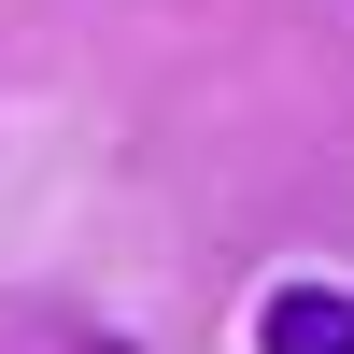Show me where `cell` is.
Here are the masks:
<instances>
[{
	"label": "cell",
	"mask_w": 354,
	"mask_h": 354,
	"mask_svg": "<svg viewBox=\"0 0 354 354\" xmlns=\"http://www.w3.org/2000/svg\"><path fill=\"white\" fill-rule=\"evenodd\" d=\"M255 354H354V298L340 283H270L255 298Z\"/></svg>",
	"instance_id": "obj_1"
}]
</instances>
